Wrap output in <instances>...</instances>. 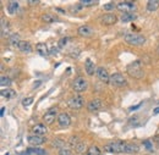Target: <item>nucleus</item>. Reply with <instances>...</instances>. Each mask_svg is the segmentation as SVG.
I'll return each mask as SVG.
<instances>
[{"mask_svg": "<svg viewBox=\"0 0 159 155\" xmlns=\"http://www.w3.org/2000/svg\"><path fill=\"white\" fill-rule=\"evenodd\" d=\"M129 76H131L132 78H136L139 79L144 76V72H143V69H142V61L141 60H136L134 62H131L127 69H126Z\"/></svg>", "mask_w": 159, "mask_h": 155, "instance_id": "obj_1", "label": "nucleus"}, {"mask_svg": "<svg viewBox=\"0 0 159 155\" xmlns=\"http://www.w3.org/2000/svg\"><path fill=\"white\" fill-rule=\"evenodd\" d=\"M126 144L124 142H113L104 147V150L108 153H126Z\"/></svg>", "mask_w": 159, "mask_h": 155, "instance_id": "obj_2", "label": "nucleus"}, {"mask_svg": "<svg viewBox=\"0 0 159 155\" xmlns=\"http://www.w3.org/2000/svg\"><path fill=\"white\" fill-rule=\"evenodd\" d=\"M124 39L131 45H142L146 43V38L141 34H136V33H126L124 36Z\"/></svg>", "mask_w": 159, "mask_h": 155, "instance_id": "obj_3", "label": "nucleus"}, {"mask_svg": "<svg viewBox=\"0 0 159 155\" xmlns=\"http://www.w3.org/2000/svg\"><path fill=\"white\" fill-rule=\"evenodd\" d=\"M69 108H71L72 110H79L81 108H83L84 105V99L82 95H75L67 101Z\"/></svg>", "mask_w": 159, "mask_h": 155, "instance_id": "obj_4", "label": "nucleus"}, {"mask_svg": "<svg viewBox=\"0 0 159 155\" xmlns=\"http://www.w3.org/2000/svg\"><path fill=\"white\" fill-rule=\"evenodd\" d=\"M110 84L114 86V87H118V88H122V87H126L127 86V82L125 77L120 73H114L110 76Z\"/></svg>", "mask_w": 159, "mask_h": 155, "instance_id": "obj_5", "label": "nucleus"}, {"mask_svg": "<svg viewBox=\"0 0 159 155\" xmlns=\"http://www.w3.org/2000/svg\"><path fill=\"white\" fill-rule=\"evenodd\" d=\"M72 88L75 92H84L88 88V82L83 77H77L74 82H72Z\"/></svg>", "mask_w": 159, "mask_h": 155, "instance_id": "obj_6", "label": "nucleus"}, {"mask_svg": "<svg viewBox=\"0 0 159 155\" xmlns=\"http://www.w3.org/2000/svg\"><path fill=\"white\" fill-rule=\"evenodd\" d=\"M116 9L120 10L121 12L126 14V12H134L136 10V5L131 1H120L116 4Z\"/></svg>", "mask_w": 159, "mask_h": 155, "instance_id": "obj_7", "label": "nucleus"}, {"mask_svg": "<svg viewBox=\"0 0 159 155\" xmlns=\"http://www.w3.org/2000/svg\"><path fill=\"white\" fill-rule=\"evenodd\" d=\"M102 108H103V101H102L100 99H93V100H91V101L87 104V109H88V111H91V113H97Z\"/></svg>", "mask_w": 159, "mask_h": 155, "instance_id": "obj_8", "label": "nucleus"}, {"mask_svg": "<svg viewBox=\"0 0 159 155\" xmlns=\"http://www.w3.org/2000/svg\"><path fill=\"white\" fill-rule=\"evenodd\" d=\"M55 118H57V109H50V110H48V111L44 114V116H43V120H44V122H45L47 125H52V123L55 121Z\"/></svg>", "mask_w": 159, "mask_h": 155, "instance_id": "obj_9", "label": "nucleus"}, {"mask_svg": "<svg viewBox=\"0 0 159 155\" xmlns=\"http://www.w3.org/2000/svg\"><path fill=\"white\" fill-rule=\"evenodd\" d=\"M100 21H102V23H104V24H107V26H111V24L116 23L118 16L114 15V14H105V15L102 16Z\"/></svg>", "mask_w": 159, "mask_h": 155, "instance_id": "obj_10", "label": "nucleus"}, {"mask_svg": "<svg viewBox=\"0 0 159 155\" xmlns=\"http://www.w3.org/2000/svg\"><path fill=\"white\" fill-rule=\"evenodd\" d=\"M32 132H33V135H34V136L43 137L44 135H47L48 128H47V126H44L43 123H37L36 126H33Z\"/></svg>", "mask_w": 159, "mask_h": 155, "instance_id": "obj_11", "label": "nucleus"}, {"mask_svg": "<svg viewBox=\"0 0 159 155\" xmlns=\"http://www.w3.org/2000/svg\"><path fill=\"white\" fill-rule=\"evenodd\" d=\"M97 77L99 78V81L104 82V83H108L110 82V75L108 73V71L103 67H98L97 69Z\"/></svg>", "mask_w": 159, "mask_h": 155, "instance_id": "obj_12", "label": "nucleus"}, {"mask_svg": "<svg viewBox=\"0 0 159 155\" xmlns=\"http://www.w3.org/2000/svg\"><path fill=\"white\" fill-rule=\"evenodd\" d=\"M77 32H79V34L81 37H91V36L94 33V31L92 29V27H89V26H87V24L80 26Z\"/></svg>", "mask_w": 159, "mask_h": 155, "instance_id": "obj_13", "label": "nucleus"}, {"mask_svg": "<svg viewBox=\"0 0 159 155\" xmlns=\"http://www.w3.org/2000/svg\"><path fill=\"white\" fill-rule=\"evenodd\" d=\"M58 122H59V125L61 127H67V126H70V123H71V118L69 116V114L61 113V114L58 115Z\"/></svg>", "mask_w": 159, "mask_h": 155, "instance_id": "obj_14", "label": "nucleus"}, {"mask_svg": "<svg viewBox=\"0 0 159 155\" xmlns=\"http://www.w3.org/2000/svg\"><path fill=\"white\" fill-rule=\"evenodd\" d=\"M1 37L2 38H6V37H11L10 36V26H9V22L5 21L4 17H1Z\"/></svg>", "mask_w": 159, "mask_h": 155, "instance_id": "obj_15", "label": "nucleus"}, {"mask_svg": "<svg viewBox=\"0 0 159 155\" xmlns=\"http://www.w3.org/2000/svg\"><path fill=\"white\" fill-rule=\"evenodd\" d=\"M84 69H86L87 75H89V76H92V75H94V72H97V67H96L94 62H93L91 59H87V60H86Z\"/></svg>", "mask_w": 159, "mask_h": 155, "instance_id": "obj_16", "label": "nucleus"}, {"mask_svg": "<svg viewBox=\"0 0 159 155\" xmlns=\"http://www.w3.org/2000/svg\"><path fill=\"white\" fill-rule=\"evenodd\" d=\"M44 142H45V138H44V137L34 136V135H32V136L28 137V143H30L31 145H33V147L40 145V144H43Z\"/></svg>", "mask_w": 159, "mask_h": 155, "instance_id": "obj_17", "label": "nucleus"}, {"mask_svg": "<svg viewBox=\"0 0 159 155\" xmlns=\"http://www.w3.org/2000/svg\"><path fill=\"white\" fill-rule=\"evenodd\" d=\"M19 7H20V4H19L17 1H9V2H7V6H6L7 12H9L10 15H15V14H17Z\"/></svg>", "mask_w": 159, "mask_h": 155, "instance_id": "obj_18", "label": "nucleus"}, {"mask_svg": "<svg viewBox=\"0 0 159 155\" xmlns=\"http://www.w3.org/2000/svg\"><path fill=\"white\" fill-rule=\"evenodd\" d=\"M36 50L42 56H48L49 55V50H48V46H47L45 43H38L36 45Z\"/></svg>", "mask_w": 159, "mask_h": 155, "instance_id": "obj_19", "label": "nucleus"}, {"mask_svg": "<svg viewBox=\"0 0 159 155\" xmlns=\"http://www.w3.org/2000/svg\"><path fill=\"white\" fill-rule=\"evenodd\" d=\"M17 48H19V50L22 51V53H31V51H32L31 43H30V42H27V40H21Z\"/></svg>", "mask_w": 159, "mask_h": 155, "instance_id": "obj_20", "label": "nucleus"}, {"mask_svg": "<svg viewBox=\"0 0 159 155\" xmlns=\"http://www.w3.org/2000/svg\"><path fill=\"white\" fill-rule=\"evenodd\" d=\"M136 19H137V15H136V14H134V12H126V14H122V15L120 16L121 22H124V23H126V22H131V21H135Z\"/></svg>", "mask_w": 159, "mask_h": 155, "instance_id": "obj_21", "label": "nucleus"}, {"mask_svg": "<svg viewBox=\"0 0 159 155\" xmlns=\"http://www.w3.org/2000/svg\"><path fill=\"white\" fill-rule=\"evenodd\" d=\"M1 97L5 98V99H12V98L16 97V92L14 89H10V88H4L1 91Z\"/></svg>", "mask_w": 159, "mask_h": 155, "instance_id": "obj_22", "label": "nucleus"}, {"mask_svg": "<svg viewBox=\"0 0 159 155\" xmlns=\"http://www.w3.org/2000/svg\"><path fill=\"white\" fill-rule=\"evenodd\" d=\"M159 7V1L158 0H149L147 2V10L153 12V11H157Z\"/></svg>", "mask_w": 159, "mask_h": 155, "instance_id": "obj_23", "label": "nucleus"}, {"mask_svg": "<svg viewBox=\"0 0 159 155\" xmlns=\"http://www.w3.org/2000/svg\"><path fill=\"white\" fill-rule=\"evenodd\" d=\"M100 154H102V152H100V149L97 145H91L87 149V152H86V155H100Z\"/></svg>", "mask_w": 159, "mask_h": 155, "instance_id": "obj_24", "label": "nucleus"}, {"mask_svg": "<svg viewBox=\"0 0 159 155\" xmlns=\"http://www.w3.org/2000/svg\"><path fill=\"white\" fill-rule=\"evenodd\" d=\"M53 147H54V148H58L59 150H61V149L66 148V143H65L62 139L57 138V139H54V140H53Z\"/></svg>", "mask_w": 159, "mask_h": 155, "instance_id": "obj_25", "label": "nucleus"}, {"mask_svg": "<svg viewBox=\"0 0 159 155\" xmlns=\"http://www.w3.org/2000/svg\"><path fill=\"white\" fill-rule=\"evenodd\" d=\"M20 37H19V34H11V37L9 38V43H10V45L11 46H19V44H20Z\"/></svg>", "mask_w": 159, "mask_h": 155, "instance_id": "obj_26", "label": "nucleus"}, {"mask_svg": "<svg viewBox=\"0 0 159 155\" xmlns=\"http://www.w3.org/2000/svg\"><path fill=\"white\" fill-rule=\"evenodd\" d=\"M0 84H1L2 87L9 88V86H11V79L9 78V76L2 75V76H0Z\"/></svg>", "mask_w": 159, "mask_h": 155, "instance_id": "obj_27", "label": "nucleus"}, {"mask_svg": "<svg viewBox=\"0 0 159 155\" xmlns=\"http://www.w3.org/2000/svg\"><path fill=\"white\" fill-rule=\"evenodd\" d=\"M139 145L137 144H132V143H127L126 144V153H136L139 152Z\"/></svg>", "mask_w": 159, "mask_h": 155, "instance_id": "obj_28", "label": "nucleus"}, {"mask_svg": "<svg viewBox=\"0 0 159 155\" xmlns=\"http://www.w3.org/2000/svg\"><path fill=\"white\" fill-rule=\"evenodd\" d=\"M42 20H43L45 23H52V22H55L58 19H57L55 16L50 15V14H45V15H43V16H42Z\"/></svg>", "mask_w": 159, "mask_h": 155, "instance_id": "obj_29", "label": "nucleus"}, {"mask_svg": "<svg viewBox=\"0 0 159 155\" xmlns=\"http://www.w3.org/2000/svg\"><path fill=\"white\" fill-rule=\"evenodd\" d=\"M80 4H81L82 6H84V7H88V6H94V5H97L98 1H96V0H81Z\"/></svg>", "mask_w": 159, "mask_h": 155, "instance_id": "obj_30", "label": "nucleus"}, {"mask_svg": "<svg viewBox=\"0 0 159 155\" xmlns=\"http://www.w3.org/2000/svg\"><path fill=\"white\" fill-rule=\"evenodd\" d=\"M80 142V138L77 136H72L71 138H70V140H69V144L72 147V148H76L77 147V144H79Z\"/></svg>", "mask_w": 159, "mask_h": 155, "instance_id": "obj_31", "label": "nucleus"}, {"mask_svg": "<svg viewBox=\"0 0 159 155\" xmlns=\"http://www.w3.org/2000/svg\"><path fill=\"white\" fill-rule=\"evenodd\" d=\"M27 153H33L37 155H45V152L43 149H38V148H30L27 149Z\"/></svg>", "mask_w": 159, "mask_h": 155, "instance_id": "obj_32", "label": "nucleus"}, {"mask_svg": "<svg viewBox=\"0 0 159 155\" xmlns=\"http://www.w3.org/2000/svg\"><path fill=\"white\" fill-rule=\"evenodd\" d=\"M75 150L77 152V153H84V150H86V143H83V142H80L79 144H77V147L75 148Z\"/></svg>", "mask_w": 159, "mask_h": 155, "instance_id": "obj_33", "label": "nucleus"}, {"mask_svg": "<svg viewBox=\"0 0 159 155\" xmlns=\"http://www.w3.org/2000/svg\"><path fill=\"white\" fill-rule=\"evenodd\" d=\"M116 7V4L115 2H108V4H104V6H103V9L105 10V11H111V10H114Z\"/></svg>", "mask_w": 159, "mask_h": 155, "instance_id": "obj_34", "label": "nucleus"}, {"mask_svg": "<svg viewBox=\"0 0 159 155\" xmlns=\"http://www.w3.org/2000/svg\"><path fill=\"white\" fill-rule=\"evenodd\" d=\"M32 103H33V98L32 97L25 98V99L22 100V105H25V106H30Z\"/></svg>", "mask_w": 159, "mask_h": 155, "instance_id": "obj_35", "label": "nucleus"}, {"mask_svg": "<svg viewBox=\"0 0 159 155\" xmlns=\"http://www.w3.org/2000/svg\"><path fill=\"white\" fill-rule=\"evenodd\" d=\"M59 155H74V153L69 148H64V149L59 150Z\"/></svg>", "mask_w": 159, "mask_h": 155, "instance_id": "obj_36", "label": "nucleus"}, {"mask_svg": "<svg viewBox=\"0 0 159 155\" xmlns=\"http://www.w3.org/2000/svg\"><path fill=\"white\" fill-rule=\"evenodd\" d=\"M66 42H67V38L65 37V38H61L59 42V46H64L65 44H66Z\"/></svg>", "mask_w": 159, "mask_h": 155, "instance_id": "obj_37", "label": "nucleus"}, {"mask_svg": "<svg viewBox=\"0 0 159 155\" xmlns=\"http://www.w3.org/2000/svg\"><path fill=\"white\" fill-rule=\"evenodd\" d=\"M143 144H144V147H146V148H148V149H151V148H152V145H151V142H149V140H146Z\"/></svg>", "mask_w": 159, "mask_h": 155, "instance_id": "obj_38", "label": "nucleus"}, {"mask_svg": "<svg viewBox=\"0 0 159 155\" xmlns=\"http://www.w3.org/2000/svg\"><path fill=\"white\" fill-rule=\"evenodd\" d=\"M143 103H139V104H137V105H135V106H132V108H130V110H136V109H139V108H141V105H142Z\"/></svg>", "mask_w": 159, "mask_h": 155, "instance_id": "obj_39", "label": "nucleus"}, {"mask_svg": "<svg viewBox=\"0 0 159 155\" xmlns=\"http://www.w3.org/2000/svg\"><path fill=\"white\" fill-rule=\"evenodd\" d=\"M153 114H154V115H158V114H159V106H158V108H156V109L153 110Z\"/></svg>", "mask_w": 159, "mask_h": 155, "instance_id": "obj_40", "label": "nucleus"}, {"mask_svg": "<svg viewBox=\"0 0 159 155\" xmlns=\"http://www.w3.org/2000/svg\"><path fill=\"white\" fill-rule=\"evenodd\" d=\"M30 4H31V5H37V4H39V1H38V0L33 1V0H32V1H30Z\"/></svg>", "mask_w": 159, "mask_h": 155, "instance_id": "obj_41", "label": "nucleus"}, {"mask_svg": "<svg viewBox=\"0 0 159 155\" xmlns=\"http://www.w3.org/2000/svg\"><path fill=\"white\" fill-rule=\"evenodd\" d=\"M39 84H40V81H38V82H36V83H34V88L39 87Z\"/></svg>", "mask_w": 159, "mask_h": 155, "instance_id": "obj_42", "label": "nucleus"}, {"mask_svg": "<svg viewBox=\"0 0 159 155\" xmlns=\"http://www.w3.org/2000/svg\"><path fill=\"white\" fill-rule=\"evenodd\" d=\"M4 113H5V108H1V113H0L1 116H4Z\"/></svg>", "mask_w": 159, "mask_h": 155, "instance_id": "obj_43", "label": "nucleus"}, {"mask_svg": "<svg viewBox=\"0 0 159 155\" xmlns=\"http://www.w3.org/2000/svg\"><path fill=\"white\" fill-rule=\"evenodd\" d=\"M6 155H9V154H6Z\"/></svg>", "mask_w": 159, "mask_h": 155, "instance_id": "obj_44", "label": "nucleus"}]
</instances>
